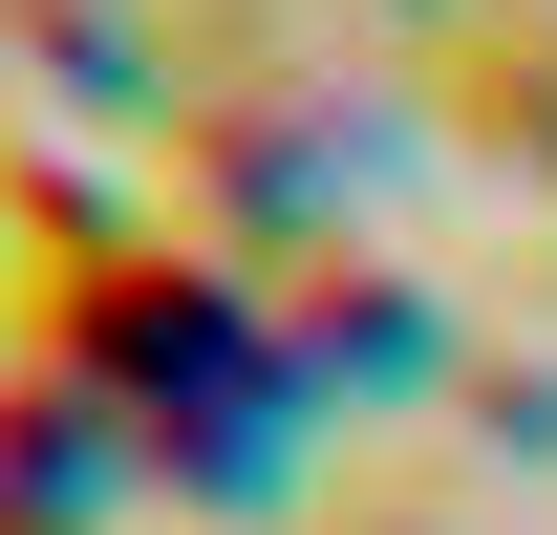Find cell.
Wrapping results in <instances>:
<instances>
[{
    "label": "cell",
    "mask_w": 557,
    "mask_h": 535,
    "mask_svg": "<svg viewBox=\"0 0 557 535\" xmlns=\"http://www.w3.org/2000/svg\"><path fill=\"white\" fill-rule=\"evenodd\" d=\"M22 322H44V386L129 407L150 471H194V493L278 471V407H300V364H278V278H214L194 236H44Z\"/></svg>",
    "instance_id": "cell-1"
},
{
    "label": "cell",
    "mask_w": 557,
    "mask_h": 535,
    "mask_svg": "<svg viewBox=\"0 0 557 535\" xmlns=\"http://www.w3.org/2000/svg\"><path fill=\"white\" fill-rule=\"evenodd\" d=\"M344 535H493V514H472V493H408V471H364V493H344Z\"/></svg>",
    "instance_id": "cell-4"
},
{
    "label": "cell",
    "mask_w": 557,
    "mask_h": 535,
    "mask_svg": "<svg viewBox=\"0 0 557 535\" xmlns=\"http://www.w3.org/2000/svg\"><path fill=\"white\" fill-rule=\"evenodd\" d=\"M278 364H300V386H322V364H344V386H429L450 343H429V300L386 258H322V236H300V258H278Z\"/></svg>",
    "instance_id": "cell-2"
},
{
    "label": "cell",
    "mask_w": 557,
    "mask_h": 535,
    "mask_svg": "<svg viewBox=\"0 0 557 535\" xmlns=\"http://www.w3.org/2000/svg\"><path fill=\"white\" fill-rule=\"evenodd\" d=\"M450 450H557V364H472V407H450Z\"/></svg>",
    "instance_id": "cell-3"
}]
</instances>
